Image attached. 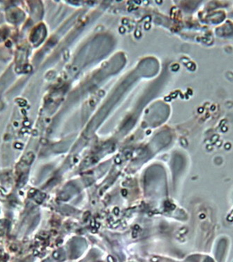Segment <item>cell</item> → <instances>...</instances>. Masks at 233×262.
I'll return each instance as SVG.
<instances>
[{"mask_svg":"<svg viewBox=\"0 0 233 262\" xmlns=\"http://www.w3.org/2000/svg\"><path fill=\"white\" fill-rule=\"evenodd\" d=\"M108 261L109 262H115V261L114 260V259L112 256H109L108 257Z\"/></svg>","mask_w":233,"mask_h":262,"instance_id":"cell-1","label":"cell"}]
</instances>
